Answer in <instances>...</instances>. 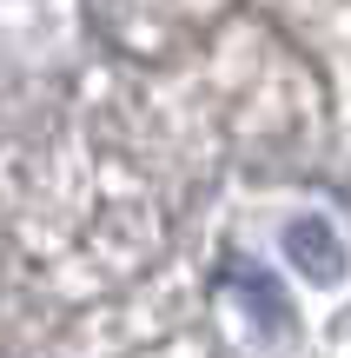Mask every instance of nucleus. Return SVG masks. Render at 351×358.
Instances as JSON below:
<instances>
[{
	"label": "nucleus",
	"mask_w": 351,
	"mask_h": 358,
	"mask_svg": "<svg viewBox=\"0 0 351 358\" xmlns=\"http://www.w3.org/2000/svg\"><path fill=\"white\" fill-rule=\"evenodd\" d=\"M285 245H292V252H299V266L312 272V279H331V272H345V252H338V245H331V239L318 245V239H312V226H299V232H292Z\"/></svg>",
	"instance_id": "1"
}]
</instances>
